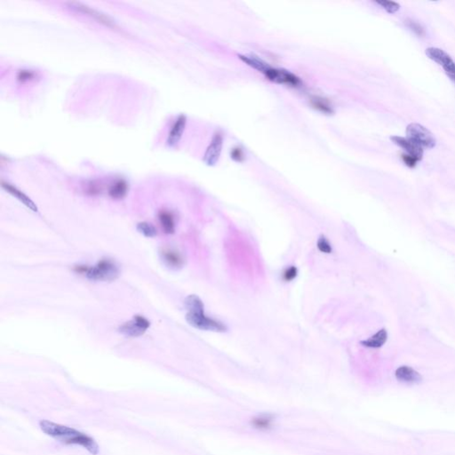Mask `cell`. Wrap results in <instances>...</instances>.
I'll return each instance as SVG.
<instances>
[{
	"mask_svg": "<svg viewBox=\"0 0 455 455\" xmlns=\"http://www.w3.org/2000/svg\"><path fill=\"white\" fill-rule=\"evenodd\" d=\"M238 58L244 64L251 67L252 69H255L260 73L262 74L265 79H268L270 82L279 84V85H284V86L294 87V88H300L303 87V81L295 74L292 73L287 69L272 67L256 55L239 54Z\"/></svg>",
	"mask_w": 455,
	"mask_h": 455,
	"instance_id": "obj_1",
	"label": "cell"
},
{
	"mask_svg": "<svg viewBox=\"0 0 455 455\" xmlns=\"http://www.w3.org/2000/svg\"><path fill=\"white\" fill-rule=\"evenodd\" d=\"M40 428L46 435L53 436L64 444L81 445L93 455L98 454V445L96 442L80 431L48 421H41Z\"/></svg>",
	"mask_w": 455,
	"mask_h": 455,
	"instance_id": "obj_2",
	"label": "cell"
},
{
	"mask_svg": "<svg viewBox=\"0 0 455 455\" xmlns=\"http://www.w3.org/2000/svg\"><path fill=\"white\" fill-rule=\"evenodd\" d=\"M78 274L94 281H114L118 279L120 270L118 264L110 259H103L93 266L79 265L74 268Z\"/></svg>",
	"mask_w": 455,
	"mask_h": 455,
	"instance_id": "obj_3",
	"label": "cell"
},
{
	"mask_svg": "<svg viewBox=\"0 0 455 455\" xmlns=\"http://www.w3.org/2000/svg\"><path fill=\"white\" fill-rule=\"evenodd\" d=\"M186 320L191 326L203 330V331H212L217 333H224L228 327L226 325L219 320L209 318L205 314V310H197L188 312L186 315Z\"/></svg>",
	"mask_w": 455,
	"mask_h": 455,
	"instance_id": "obj_4",
	"label": "cell"
},
{
	"mask_svg": "<svg viewBox=\"0 0 455 455\" xmlns=\"http://www.w3.org/2000/svg\"><path fill=\"white\" fill-rule=\"evenodd\" d=\"M407 138L422 149H433L436 144L434 135L420 124L412 123L406 128Z\"/></svg>",
	"mask_w": 455,
	"mask_h": 455,
	"instance_id": "obj_5",
	"label": "cell"
},
{
	"mask_svg": "<svg viewBox=\"0 0 455 455\" xmlns=\"http://www.w3.org/2000/svg\"><path fill=\"white\" fill-rule=\"evenodd\" d=\"M426 54L430 59L439 64L445 74L455 84V62L444 50L436 47H430L426 50Z\"/></svg>",
	"mask_w": 455,
	"mask_h": 455,
	"instance_id": "obj_6",
	"label": "cell"
},
{
	"mask_svg": "<svg viewBox=\"0 0 455 455\" xmlns=\"http://www.w3.org/2000/svg\"><path fill=\"white\" fill-rule=\"evenodd\" d=\"M151 326V322L141 315H136L128 322L121 325L118 331L127 337H139Z\"/></svg>",
	"mask_w": 455,
	"mask_h": 455,
	"instance_id": "obj_7",
	"label": "cell"
},
{
	"mask_svg": "<svg viewBox=\"0 0 455 455\" xmlns=\"http://www.w3.org/2000/svg\"><path fill=\"white\" fill-rule=\"evenodd\" d=\"M68 5L73 10L87 15L89 17L93 18V20L97 21L99 23H101V24L107 26L108 28H112V29H118V24L116 23V22L113 20L111 17L103 14L100 11L93 9L88 5H84V4L79 3V2H69Z\"/></svg>",
	"mask_w": 455,
	"mask_h": 455,
	"instance_id": "obj_8",
	"label": "cell"
},
{
	"mask_svg": "<svg viewBox=\"0 0 455 455\" xmlns=\"http://www.w3.org/2000/svg\"><path fill=\"white\" fill-rule=\"evenodd\" d=\"M223 142H224V136L223 132L218 130L216 131L213 138L211 140L210 144L206 149L203 161L206 163L207 166H216V164L220 159V154L223 147Z\"/></svg>",
	"mask_w": 455,
	"mask_h": 455,
	"instance_id": "obj_9",
	"label": "cell"
},
{
	"mask_svg": "<svg viewBox=\"0 0 455 455\" xmlns=\"http://www.w3.org/2000/svg\"><path fill=\"white\" fill-rule=\"evenodd\" d=\"M187 126V117L183 114L179 115L175 120L173 123L170 128L168 135H167V145L170 147H175L179 142H181V138L185 131Z\"/></svg>",
	"mask_w": 455,
	"mask_h": 455,
	"instance_id": "obj_10",
	"label": "cell"
},
{
	"mask_svg": "<svg viewBox=\"0 0 455 455\" xmlns=\"http://www.w3.org/2000/svg\"><path fill=\"white\" fill-rule=\"evenodd\" d=\"M392 142H394L398 147L402 148L406 151L407 155L415 157L418 161H421L423 157V149L418 146L414 142H412L408 138L400 137V136H392Z\"/></svg>",
	"mask_w": 455,
	"mask_h": 455,
	"instance_id": "obj_11",
	"label": "cell"
},
{
	"mask_svg": "<svg viewBox=\"0 0 455 455\" xmlns=\"http://www.w3.org/2000/svg\"><path fill=\"white\" fill-rule=\"evenodd\" d=\"M1 186L5 191H7L9 194H11L12 196H15L18 200L22 202L26 207H28L29 209L33 211V212H38V206H36L34 202L31 200L30 197L27 196L26 194H24L22 191H21L19 189H17L16 187L12 185L9 182H5L4 181H2V182H1Z\"/></svg>",
	"mask_w": 455,
	"mask_h": 455,
	"instance_id": "obj_12",
	"label": "cell"
},
{
	"mask_svg": "<svg viewBox=\"0 0 455 455\" xmlns=\"http://www.w3.org/2000/svg\"><path fill=\"white\" fill-rule=\"evenodd\" d=\"M160 255L164 263L171 269H181L184 265V259L182 255L175 250L165 248L160 252Z\"/></svg>",
	"mask_w": 455,
	"mask_h": 455,
	"instance_id": "obj_13",
	"label": "cell"
},
{
	"mask_svg": "<svg viewBox=\"0 0 455 455\" xmlns=\"http://www.w3.org/2000/svg\"><path fill=\"white\" fill-rule=\"evenodd\" d=\"M395 374L398 381L406 383H419L422 379L419 372H416L412 367L406 366L397 368Z\"/></svg>",
	"mask_w": 455,
	"mask_h": 455,
	"instance_id": "obj_14",
	"label": "cell"
},
{
	"mask_svg": "<svg viewBox=\"0 0 455 455\" xmlns=\"http://www.w3.org/2000/svg\"><path fill=\"white\" fill-rule=\"evenodd\" d=\"M128 183L124 179H117L108 188V195L113 199H122L128 195Z\"/></svg>",
	"mask_w": 455,
	"mask_h": 455,
	"instance_id": "obj_15",
	"label": "cell"
},
{
	"mask_svg": "<svg viewBox=\"0 0 455 455\" xmlns=\"http://www.w3.org/2000/svg\"><path fill=\"white\" fill-rule=\"evenodd\" d=\"M309 103L312 106V108H315L319 112L323 113L325 115H332L334 113L332 103L328 99L322 97V96H318V95L311 96L309 99Z\"/></svg>",
	"mask_w": 455,
	"mask_h": 455,
	"instance_id": "obj_16",
	"label": "cell"
},
{
	"mask_svg": "<svg viewBox=\"0 0 455 455\" xmlns=\"http://www.w3.org/2000/svg\"><path fill=\"white\" fill-rule=\"evenodd\" d=\"M158 220L162 229L167 234H173L175 230V218L170 211L162 210L158 214Z\"/></svg>",
	"mask_w": 455,
	"mask_h": 455,
	"instance_id": "obj_17",
	"label": "cell"
},
{
	"mask_svg": "<svg viewBox=\"0 0 455 455\" xmlns=\"http://www.w3.org/2000/svg\"><path fill=\"white\" fill-rule=\"evenodd\" d=\"M387 339H388V333L385 329H382L374 335H372V337L361 342V344L365 347L378 348L385 344Z\"/></svg>",
	"mask_w": 455,
	"mask_h": 455,
	"instance_id": "obj_18",
	"label": "cell"
},
{
	"mask_svg": "<svg viewBox=\"0 0 455 455\" xmlns=\"http://www.w3.org/2000/svg\"><path fill=\"white\" fill-rule=\"evenodd\" d=\"M40 79V73L34 69H22L16 73V80L20 84H29Z\"/></svg>",
	"mask_w": 455,
	"mask_h": 455,
	"instance_id": "obj_19",
	"label": "cell"
},
{
	"mask_svg": "<svg viewBox=\"0 0 455 455\" xmlns=\"http://www.w3.org/2000/svg\"><path fill=\"white\" fill-rule=\"evenodd\" d=\"M273 421H274L273 416L270 414H262V415L257 416L254 418L251 421V424L255 429L265 431L271 428Z\"/></svg>",
	"mask_w": 455,
	"mask_h": 455,
	"instance_id": "obj_20",
	"label": "cell"
},
{
	"mask_svg": "<svg viewBox=\"0 0 455 455\" xmlns=\"http://www.w3.org/2000/svg\"><path fill=\"white\" fill-rule=\"evenodd\" d=\"M184 305H185V308L188 309V312L205 309V306L202 300L195 294L189 295L184 301Z\"/></svg>",
	"mask_w": 455,
	"mask_h": 455,
	"instance_id": "obj_21",
	"label": "cell"
},
{
	"mask_svg": "<svg viewBox=\"0 0 455 455\" xmlns=\"http://www.w3.org/2000/svg\"><path fill=\"white\" fill-rule=\"evenodd\" d=\"M137 230L146 238H154L157 235V229L152 225V223H149L146 221L138 223Z\"/></svg>",
	"mask_w": 455,
	"mask_h": 455,
	"instance_id": "obj_22",
	"label": "cell"
},
{
	"mask_svg": "<svg viewBox=\"0 0 455 455\" xmlns=\"http://www.w3.org/2000/svg\"><path fill=\"white\" fill-rule=\"evenodd\" d=\"M317 246H318V250L324 254H331L333 252L332 245L325 236L321 235L318 238Z\"/></svg>",
	"mask_w": 455,
	"mask_h": 455,
	"instance_id": "obj_23",
	"label": "cell"
},
{
	"mask_svg": "<svg viewBox=\"0 0 455 455\" xmlns=\"http://www.w3.org/2000/svg\"><path fill=\"white\" fill-rule=\"evenodd\" d=\"M375 3L381 5L389 14H394L396 11L399 10L400 5L393 1H386V0H379L375 1Z\"/></svg>",
	"mask_w": 455,
	"mask_h": 455,
	"instance_id": "obj_24",
	"label": "cell"
},
{
	"mask_svg": "<svg viewBox=\"0 0 455 455\" xmlns=\"http://www.w3.org/2000/svg\"><path fill=\"white\" fill-rule=\"evenodd\" d=\"M102 191H103V187L101 185V183H99L97 181H90L86 187V193L90 196H97L99 194H101Z\"/></svg>",
	"mask_w": 455,
	"mask_h": 455,
	"instance_id": "obj_25",
	"label": "cell"
},
{
	"mask_svg": "<svg viewBox=\"0 0 455 455\" xmlns=\"http://www.w3.org/2000/svg\"><path fill=\"white\" fill-rule=\"evenodd\" d=\"M298 276V269L295 266H290L288 268L284 269L283 274H282V279L285 282H291L294 279H296Z\"/></svg>",
	"mask_w": 455,
	"mask_h": 455,
	"instance_id": "obj_26",
	"label": "cell"
},
{
	"mask_svg": "<svg viewBox=\"0 0 455 455\" xmlns=\"http://www.w3.org/2000/svg\"><path fill=\"white\" fill-rule=\"evenodd\" d=\"M230 157H231L234 161L238 162V163H241V162L245 161V152L243 151L242 148L237 146V147H234L231 150V152H230Z\"/></svg>",
	"mask_w": 455,
	"mask_h": 455,
	"instance_id": "obj_27",
	"label": "cell"
},
{
	"mask_svg": "<svg viewBox=\"0 0 455 455\" xmlns=\"http://www.w3.org/2000/svg\"><path fill=\"white\" fill-rule=\"evenodd\" d=\"M406 25H407L413 32H415L416 34H418L419 36H424V35H425V30H424V29L421 27V25L419 24L418 22H414V21H406Z\"/></svg>",
	"mask_w": 455,
	"mask_h": 455,
	"instance_id": "obj_28",
	"label": "cell"
},
{
	"mask_svg": "<svg viewBox=\"0 0 455 455\" xmlns=\"http://www.w3.org/2000/svg\"><path fill=\"white\" fill-rule=\"evenodd\" d=\"M402 159H403V161L406 164V166L410 167V168L415 167L417 163L419 162L416 159L415 157H412V156L407 155V154H403L402 155Z\"/></svg>",
	"mask_w": 455,
	"mask_h": 455,
	"instance_id": "obj_29",
	"label": "cell"
}]
</instances>
